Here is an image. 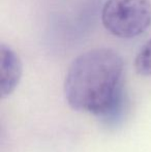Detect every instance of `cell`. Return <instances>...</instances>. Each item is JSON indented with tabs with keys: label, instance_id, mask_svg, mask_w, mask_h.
Wrapping results in <instances>:
<instances>
[{
	"label": "cell",
	"instance_id": "obj_4",
	"mask_svg": "<svg viewBox=\"0 0 151 152\" xmlns=\"http://www.w3.org/2000/svg\"><path fill=\"white\" fill-rule=\"evenodd\" d=\"M135 67L138 74L142 76H151V38L138 52L135 59Z\"/></svg>",
	"mask_w": 151,
	"mask_h": 152
},
{
	"label": "cell",
	"instance_id": "obj_1",
	"mask_svg": "<svg viewBox=\"0 0 151 152\" xmlns=\"http://www.w3.org/2000/svg\"><path fill=\"white\" fill-rule=\"evenodd\" d=\"M124 62L110 48H95L79 55L65 75V100L73 110L115 123L125 108Z\"/></svg>",
	"mask_w": 151,
	"mask_h": 152
},
{
	"label": "cell",
	"instance_id": "obj_2",
	"mask_svg": "<svg viewBox=\"0 0 151 152\" xmlns=\"http://www.w3.org/2000/svg\"><path fill=\"white\" fill-rule=\"evenodd\" d=\"M101 22L117 37L139 36L151 24V0H107L101 10Z\"/></svg>",
	"mask_w": 151,
	"mask_h": 152
},
{
	"label": "cell",
	"instance_id": "obj_3",
	"mask_svg": "<svg viewBox=\"0 0 151 152\" xmlns=\"http://www.w3.org/2000/svg\"><path fill=\"white\" fill-rule=\"evenodd\" d=\"M1 55V69H0V85L1 97L9 96L18 87L22 78V62L19 55L5 44L0 47Z\"/></svg>",
	"mask_w": 151,
	"mask_h": 152
}]
</instances>
